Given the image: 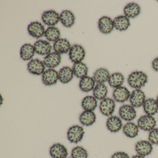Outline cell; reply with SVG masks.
<instances>
[{"mask_svg": "<svg viewBox=\"0 0 158 158\" xmlns=\"http://www.w3.org/2000/svg\"><path fill=\"white\" fill-rule=\"evenodd\" d=\"M71 43L66 39H59L53 43L54 52L60 54H66L70 51L71 48Z\"/></svg>", "mask_w": 158, "mask_h": 158, "instance_id": "obj_19", "label": "cell"}, {"mask_svg": "<svg viewBox=\"0 0 158 158\" xmlns=\"http://www.w3.org/2000/svg\"><path fill=\"white\" fill-rule=\"evenodd\" d=\"M148 77L142 71H135L131 73L127 77V83L132 88L140 89L148 82Z\"/></svg>", "mask_w": 158, "mask_h": 158, "instance_id": "obj_1", "label": "cell"}, {"mask_svg": "<svg viewBox=\"0 0 158 158\" xmlns=\"http://www.w3.org/2000/svg\"></svg>", "mask_w": 158, "mask_h": 158, "instance_id": "obj_41", "label": "cell"}, {"mask_svg": "<svg viewBox=\"0 0 158 158\" xmlns=\"http://www.w3.org/2000/svg\"><path fill=\"white\" fill-rule=\"evenodd\" d=\"M41 80L43 84L47 86L56 85L59 80V72L54 69H48L42 74Z\"/></svg>", "mask_w": 158, "mask_h": 158, "instance_id": "obj_10", "label": "cell"}, {"mask_svg": "<svg viewBox=\"0 0 158 158\" xmlns=\"http://www.w3.org/2000/svg\"><path fill=\"white\" fill-rule=\"evenodd\" d=\"M106 126L110 132L115 133L123 129V125L122 119L120 116L112 115L108 117L106 121Z\"/></svg>", "mask_w": 158, "mask_h": 158, "instance_id": "obj_12", "label": "cell"}, {"mask_svg": "<svg viewBox=\"0 0 158 158\" xmlns=\"http://www.w3.org/2000/svg\"><path fill=\"white\" fill-rule=\"evenodd\" d=\"M97 121V115L94 111L84 110L79 116V121L83 126L93 125Z\"/></svg>", "mask_w": 158, "mask_h": 158, "instance_id": "obj_17", "label": "cell"}, {"mask_svg": "<svg viewBox=\"0 0 158 158\" xmlns=\"http://www.w3.org/2000/svg\"><path fill=\"white\" fill-rule=\"evenodd\" d=\"M27 70L34 75L42 76L46 71L44 62L39 59H33L27 64Z\"/></svg>", "mask_w": 158, "mask_h": 158, "instance_id": "obj_8", "label": "cell"}, {"mask_svg": "<svg viewBox=\"0 0 158 158\" xmlns=\"http://www.w3.org/2000/svg\"><path fill=\"white\" fill-rule=\"evenodd\" d=\"M111 158H130L129 154L124 151H118L114 152Z\"/></svg>", "mask_w": 158, "mask_h": 158, "instance_id": "obj_37", "label": "cell"}, {"mask_svg": "<svg viewBox=\"0 0 158 158\" xmlns=\"http://www.w3.org/2000/svg\"><path fill=\"white\" fill-rule=\"evenodd\" d=\"M110 72L106 68H100L94 72L93 78L97 84H104L110 77Z\"/></svg>", "mask_w": 158, "mask_h": 158, "instance_id": "obj_30", "label": "cell"}, {"mask_svg": "<svg viewBox=\"0 0 158 158\" xmlns=\"http://www.w3.org/2000/svg\"><path fill=\"white\" fill-rule=\"evenodd\" d=\"M124 135L129 138H135L138 135L139 128L137 124L132 122L126 123L123 127Z\"/></svg>", "mask_w": 158, "mask_h": 158, "instance_id": "obj_21", "label": "cell"}, {"mask_svg": "<svg viewBox=\"0 0 158 158\" xmlns=\"http://www.w3.org/2000/svg\"><path fill=\"white\" fill-rule=\"evenodd\" d=\"M41 20L46 25L54 27L60 21V15L55 11L49 10L43 13Z\"/></svg>", "mask_w": 158, "mask_h": 158, "instance_id": "obj_11", "label": "cell"}, {"mask_svg": "<svg viewBox=\"0 0 158 158\" xmlns=\"http://www.w3.org/2000/svg\"><path fill=\"white\" fill-rule=\"evenodd\" d=\"M74 76L73 69L69 66H64L59 72V80L63 84L70 83L73 78Z\"/></svg>", "mask_w": 158, "mask_h": 158, "instance_id": "obj_22", "label": "cell"}, {"mask_svg": "<svg viewBox=\"0 0 158 158\" xmlns=\"http://www.w3.org/2000/svg\"><path fill=\"white\" fill-rule=\"evenodd\" d=\"M74 75L76 77L78 78H83L87 76L88 73V68L85 64L80 62L74 64L72 68Z\"/></svg>", "mask_w": 158, "mask_h": 158, "instance_id": "obj_32", "label": "cell"}, {"mask_svg": "<svg viewBox=\"0 0 158 158\" xmlns=\"http://www.w3.org/2000/svg\"><path fill=\"white\" fill-rule=\"evenodd\" d=\"M34 46L36 53L42 56H47L51 53L52 48L49 42L47 40H37L36 42H35Z\"/></svg>", "mask_w": 158, "mask_h": 158, "instance_id": "obj_18", "label": "cell"}, {"mask_svg": "<svg viewBox=\"0 0 158 158\" xmlns=\"http://www.w3.org/2000/svg\"><path fill=\"white\" fill-rule=\"evenodd\" d=\"M88 156L87 151L82 146L74 147L71 152L72 158H88Z\"/></svg>", "mask_w": 158, "mask_h": 158, "instance_id": "obj_35", "label": "cell"}, {"mask_svg": "<svg viewBox=\"0 0 158 158\" xmlns=\"http://www.w3.org/2000/svg\"><path fill=\"white\" fill-rule=\"evenodd\" d=\"M146 95L141 89H135L131 93L129 100L130 104L135 108L143 106L146 101Z\"/></svg>", "mask_w": 158, "mask_h": 158, "instance_id": "obj_9", "label": "cell"}, {"mask_svg": "<svg viewBox=\"0 0 158 158\" xmlns=\"http://www.w3.org/2000/svg\"><path fill=\"white\" fill-rule=\"evenodd\" d=\"M148 140L153 145H158V127L149 132Z\"/></svg>", "mask_w": 158, "mask_h": 158, "instance_id": "obj_36", "label": "cell"}, {"mask_svg": "<svg viewBox=\"0 0 158 158\" xmlns=\"http://www.w3.org/2000/svg\"><path fill=\"white\" fill-rule=\"evenodd\" d=\"M98 27L101 33L107 35L111 33L114 28L113 21L108 16H102L98 22Z\"/></svg>", "mask_w": 158, "mask_h": 158, "instance_id": "obj_16", "label": "cell"}, {"mask_svg": "<svg viewBox=\"0 0 158 158\" xmlns=\"http://www.w3.org/2000/svg\"><path fill=\"white\" fill-rule=\"evenodd\" d=\"M46 30L43 25L39 22H32L27 27V31L30 35L37 39L45 35Z\"/></svg>", "mask_w": 158, "mask_h": 158, "instance_id": "obj_14", "label": "cell"}, {"mask_svg": "<svg viewBox=\"0 0 158 158\" xmlns=\"http://www.w3.org/2000/svg\"><path fill=\"white\" fill-rule=\"evenodd\" d=\"M69 56L70 60L74 64L82 62L85 57V51L81 45L75 44L71 47Z\"/></svg>", "mask_w": 158, "mask_h": 158, "instance_id": "obj_5", "label": "cell"}, {"mask_svg": "<svg viewBox=\"0 0 158 158\" xmlns=\"http://www.w3.org/2000/svg\"><path fill=\"white\" fill-rule=\"evenodd\" d=\"M156 101H157V103H158V95H157V98H156Z\"/></svg>", "mask_w": 158, "mask_h": 158, "instance_id": "obj_40", "label": "cell"}, {"mask_svg": "<svg viewBox=\"0 0 158 158\" xmlns=\"http://www.w3.org/2000/svg\"><path fill=\"white\" fill-rule=\"evenodd\" d=\"M131 93L129 89L125 86L119 87L114 89L113 92V99L120 103H124L129 100Z\"/></svg>", "mask_w": 158, "mask_h": 158, "instance_id": "obj_15", "label": "cell"}, {"mask_svg": "<svg viewBox=\"0 0 158 158\" xmlns=\"http://www.w3.org/2000/svg\"><path fill=\"white\" fill-rule=\"evenodd\" d=\"M61 61L60 54L56 52H52L47 55L43 60V62L46 67L49 69H54L60 65Z\"/></svg>", "mask_w": 158, "mask_h": 158, "instance_id": "obj_20", "label": "cell"}, {"mask_svg": "<svg viewBox=\"0 0 158 158\" xmlns=\"http://www.w3.org/2000/svg\"><path fill=\"white\" fill-rule=\"evenodd\" d=\"M124 81V76L122 73H114L110 75L108 82L111 87L115 89L122 86Z\"/></svg>", "mask_w": 158, "mask_h": 158, "instance_id": "obj_31", "label": "cell"}, {"mask_svg": "<svg viewBox=\"0 0 158 158\" xmlns=\"http://www.w3.org/2000/svg\"><path fill=\"white\" fill-rule=\"evenodd\" d=\"M108 87L104 84H97L93 90V96L98 100L102 101L107 97Z\"/></svg>", "mask_w": 158, "mask_h": 158, "instance_id": "obj_33", "label": "cell"}, {"mask_svg": "<svg viewBox=\"0 0 158 158\" xmlns=\"http://www.w3.org/2000/svg\"><path fill=\"white\" fill-rule=\"evenodd\" d=\"M115 101L111 98H106L100 102V112L106 117H110L113 114L115 109Z\"/></svg>", "mask_w": 158, "mask_h": 158, "instance_id": "obj_4", "label": "cell"}, {"mask_svg": "<svg viewBox=\"0 0 158 158\" xmlns=\"http://www.w3.org/2000/svg\"><path fill=\"white\" fill-rule=\"evenodd\" d=\"M49 154L52 158H67L68 150L61 143H54L50 148Z\"/></svg>", "mask_w": 158, "mask_h": 158, "instance_id": "obj_13", "label": "cell"}, {"mask_svg": "<svg viewBox=\"0 0 158 158\" xmlns=\"http://www.w3.org/2000/svg\"><path fill=\"white\" fill-rule=\"evenodd\" d=\"M98 105V100L93 96H86L81 102V106L84 110L94 111Z\"/></svg>", "mask_w": 158, "mask_h": 158, "instance_id": "obj_28", "label": "cell"}, {"mask_svg": "<svg viewBox=\"0 0 158 158\" xmlns=\"http://www.w3.org/2000/svg\"><path fill=\"white\" fill-rule=\"evenodd\" d=\"M153 145L148 140H140L135 145V151L137 154L147 157L153 151Z\"/></svg>", "mask_w": 158, "mask_h": 158, "instance_id": "obj_7", "label": "cell"}, {"mask_svg": "<svg viewBox=\"0 0 158 158\" xmlns=\"http://www.w3.org/2000/svg\"><path fill=\"white\" fill-rule=\"evenodd\" d=\"M60 21L64 26L67 28H71L74 24L75 17L72 11L65 10L60 14Z\"/></svg>", "mask_w": 158, "mask_h": 158, "instance_id": "obj_23", "label": "cell"}, {"mask_svg": "<svg viewBox=\"0 0 158 158\" xmlns=\"http://www.w3.org/2000/svg\"><path fill=\"white\" fill-rule=\"evenodd\" d=\"M45 36L49 41L55 42L60 39V32L57 27H49L46 29Z\"/></svg>", "mask_w": 158, "mask_h": 158, "instance_id": "obj_34", "label": "cell"}, {"mask_svg": "<svg viewBox=\"0 0 158 158\" xmlns=\"http://www.w3.org/2000/svg\"><path fill=\"white\" fill-rule=\"evenodd\" d=\"M157 2H158V1H157Z\"/></svg>", "mask_w": 158, "mask_h": 158, "instance_id": "obj_42", "label": "cell"}, {"mask_svg": "<svg viewBox=\"0 0 158 158\" xmlns=\"http://www.w3.org/2000/svg\"><path fill=\"white\" fill-rule=\"evenodd\" d=\"M144 112L148 115H153L158 112V104L156 100L152 98L146 99L143 105Z\"/></svg>", "mask_w": 158, "mask_h": 158, "instance_id": "obj_26", "label": "cell"}, {"mask_svg": "<svg viewBox=\"0 0 158 158\" xmlns=\"http://www.w3.org/2000/svg\"><path fill=\"white\" fill-rule=\"evenodd\" d=\"M114 28L120 31L127 30L130 26L129 18L125 15H120L115 17L113 20Z\"/></svg>", "mask_w": 158, "mask_h": 158, "instance_id": "obj_29", "label": "cell"}, {"mask_svg": "<svg viewBox=\"0 0 158 158\" xmlns=\"http://www.w3.org/2000/svg\"><path fill=\"white\" fill-rule=\"evenodd\" d=\"M35 51L34 45L30 43H26L21 48L20 57L23 60H31L35 56Z\"/></svg>", "mask_w": 158, "mask_h": 158, "instance_id": "obj_24", "label": "cell"}, {"mask_svg": "<svg viewBox=\"0 0 158 158\" xmlns=\"http://www.w3.org/2000/svg\"><path fill=\"white\" fill-rule=\"evenodd\" d=\"M96 83L93 77L87 76L80 79L79 83V89L83 92L88 93L92 90L93 91L96 86Z\"/></svg>", "mask_w": 158, "mask_h": 158, "instance_id": "obj_25", "label": "cell"}, {"mask_svg": "<svg viewBox=\"0 0 158 158\" xmlns=\"http://www.w3.org/2000/svg\"><path fill=\"white\" fill-rule=\"evenodd\" d=\"M130 158H146V157L137 154H136V155H133V156H132V157H131Z\"/></svg>", "mask_w": 158, "mask_h": 158, "instance_id": "obj_39", "label": "cell"}, {"mask_svg": "<svg viewBox=\"0 0 158 158\" xmlns=\"http://www.w3.org/2000/svg\"><path fill=\"white\" fill-rule=\"evenodd\" d=\"M156 123L157 122L154 116L145 114L139 118L137 124L139 129L146 132H149L155 128Z\"/></svg>", "mask_w": 158, "mask_h": 158, "instance_id": "obj_3", "label": "cell"}, {"mask_svg": "<svg viewBox=\"0 0 158 158\" xmlns=\"http://www.w3.org/2000/svg\"><path fill=\"white\" fill-rule=\"evenodd\" d=\"M85 133V129L82 126L74 125L70 127L67 130V139L71 143L77 144L82 141Z\"/></svg>", "mask_w": 158, "mask_h": 158, "instance_id": "obj_2", "label": "cell"}, {"mask_svg": "<svg viewBox=\"0 0 158 158\" xmlns=\"http://www.w3.org/2000/svg\"><path fill=\"white\" fill-rule=\"evenodd\" d=\"M152 68L154 71L158 72V57L155 58L152 63Z\"/></svg>", "mask_w": 158, "mask_h": 158, "instance_id": "obj_38", "label": "cell"}, {"mask_svg": "<svg viewBox=\"0 0 158 158\" xmlns=\"http://www.w3.org/2000/svg\"><path fill=\"white\" fill-rule=\"evenodd\" d=\"M119 115L122 120L132 122L136 117L137 112L135 107L131 104H124L119 109Z\"/></svg>", "mask_w": 158, "mask_h": 158, "instance_id": "obj_6", "label": "cell"}, {"mask_svg": "<svg viewBox=\"0 0 158 158\" xmlns=\"http://www.w3.org/2000/svg\"><path fill=\"white\" fill-rule=\"evenodd\" d=\"M141 9L139 4L135 2H130L124 8L125 16L128 18H135L139 15Z\"/></svg>", "mask_w": 158, "mask_h": 158, "instance_id": "obj_27", "label": "cell"}]
</instances>
